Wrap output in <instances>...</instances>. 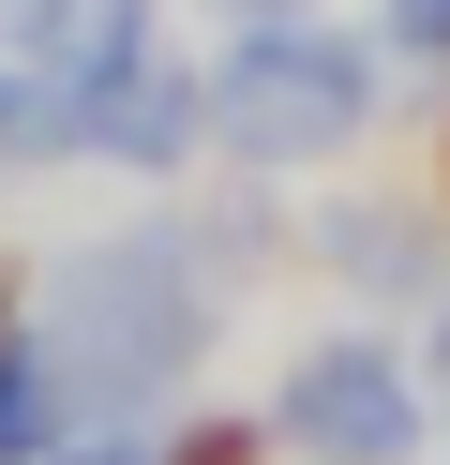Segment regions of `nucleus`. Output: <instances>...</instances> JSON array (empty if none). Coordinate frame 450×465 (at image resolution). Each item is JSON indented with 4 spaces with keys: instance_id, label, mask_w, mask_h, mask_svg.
I'll list each match as a JSON object with an SVG mask.
<instances>
[{
    "instance_id": "f03ea898",
    "label": "nucleus",
    "mask_w": 450,
    "mask_h": 465,
    "mask_svg": "<svg viewBox=\"0 0 450 465\" xmlns=\"http://www.w3.org/2000/svg\"><path fill=\"white\" fill-rule=\"evenodd\" d=\"M45 135H60V105H45V91H30V75H15V61H0V165H15V151H45Z\"/></svg>"
},
{
    "instance_id": "7ed1b4c3",
    "label": "nucleus",
    "mask_w": 450,
    "mask_h": 465,
    "mask_svg": "<svg viewBox=\"0 0 450 465\" xmlns=\"http://www.w3.org/2000/svg\"><path fill=\"white\" fill-rule=\"evenodd\" d=\"M180 465H240V435H195V450H180Z\"/></svg>"
},
{
    "instance_id": "20e7f679",
    "label": "nucleus",
    "mask_w": 450,
    "mask_h": 465,
    "mask_svg": "<svg viewBox=\"0 0 450 465\" xmlns=\"http://www.w3.org/2000/svg\"><path fill=\"white\" fill-rule=\"evenodd\" d=\"M75 465H105V450H75Z\"/></svg>"
},
{
    "instance_id": "f257e3e1",
    "label": "nucleus",
    "mask_w": 450,
    "mask_h": 465,
    "mask_svg": "<svg viewBox=\"0 0 450 465\" xmlns=\"http://www.w3.org/2000/svg\"><path fill=\"white\" fill-rule=\"evenodd\" d=\"M120 31H135V0H0V45H15L30 75H90V61H120Z\"/></svg>"
}]
</instances>
